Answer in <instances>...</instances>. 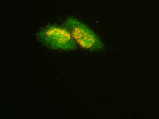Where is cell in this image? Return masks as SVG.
I'll list each match as a JSON object with an SVG mask.
<instances>
[{"instance_id": "6da1fadb", "label": "cell", "mask_w": 159, "mask_h": 119, "mask_svg": "<svg viewBox=\"0 0 159 119\" xmlns=\"http://www.w3.org/2000/svg\"><path fill=\"white\" fill-rule=\"evenodd\" d=\"M36 36L43 45L51 50L69 51L77 49V43L65 27L46 25L38 31Z\"/></svg>"}, {"instance_id": "7a4b0ae2", "label": "cell", "mask_w": 159, "mask_h": 119, "mask_svg": "<svg viewBox=\"0 0 159 119\" xmlns=\"http://www.w3.org/2000/svg\"><path fill=\"white\" fill-rule=\"evenodd\" d=\"M64 25L81 48L92 51H99L103 49V43L99 37L77 18L68 17Z\"/></svg>"}]
</instances>
